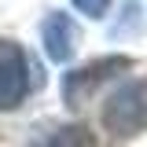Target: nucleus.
<instances>
[{
  "mask_svg": "<svg viewBox=\"0 0 147 147\" xmlns=\"http://www.w3.org/2000/svg\"><path fill=\"white\" fill-rule=\"evenodd\" d=\"M125 70H132V59L129 55H107V59H96V63L81 66V70H70L63 77V103L74 107V110L85 107L110 77H118V74H125Z\"/></svg>",
  "mask_w": 147,
  "mask_h": 147,
  "instance_id": "nucleus-2",
  "label": "nucleus"
},
{
  "mask_svg": "<svg viewBox=\"0 0 147 147\" xmlns=\"http://www.w3.org/2000/svg\"><path fill=\"white\" fill-rule=\"evenodd\" d=\"M70 4L81 11V15H88V18H103L107 7H110V0H70Z\"/></svg>",
  "mask_w": 147,
  "mask_h": 147,
  "instance_id": "nucleus-6",
  "label": "nucleus"
},
{
  "mask_svg": "<svg viewBox=\"0 0 147 147\" xmlns=\"http://www.w3.org/2000/svg\"><path fill=\"white\" fill-rule=\"evenodd\" d=\"M30 92V59L22 44L0 37V110H15Z\"/></svg>",
  "mask_w": 147,
  "mask_h": 147,
  "instance_id": "nucleus-3",
  "label": "nucleus"
},
{
  "mask_svg": "<svg viewBox=\"0 0 147 147\" xmlns=\"http://www.w3.org/2000/svg\"><path fill=\"white\" fill-rule=\"evenodd\" d=\"M40 40H44V55L52 63H66L74 55V44H77V30H74L70 15L63 11H52L40 26Z\"/></svg>",
  "mask_w": 147,
  "mask_h": 147,
  "instance_id": "nucleus-4",
  "label": "nucleus"
},
{
  "mask_svg": "<svg viewBox=\"0 0 147 147\" xmlns=\"http://www.w3.org/2000/svg\"><path fill=\"white\" fill-rule=\"evenodd\" d=\"M103 129L114 140H129L147 129V81H125L107 96Z\"/></svg>",
  "mask_w": 147,
  "mask_h": 147,
  "instance_id": "nucleus-1",
  "label": "nucleus"
},
{
  "mask_svg": "<svg viewBox=\"0 0 147 147\" xmlns=\"http://www.w3.org/2000/svg\"><path fill=\"white\" fill-rule=\"evenodd\" d=\"M30 147H96V136L85 125H55L52 132H40Z\"/></svg>",
  "mask_w": 147,
  "mask_h": 147,
  "instance_id": "nucleus-5",
  "label": "nucleus"
}]
</instances>
